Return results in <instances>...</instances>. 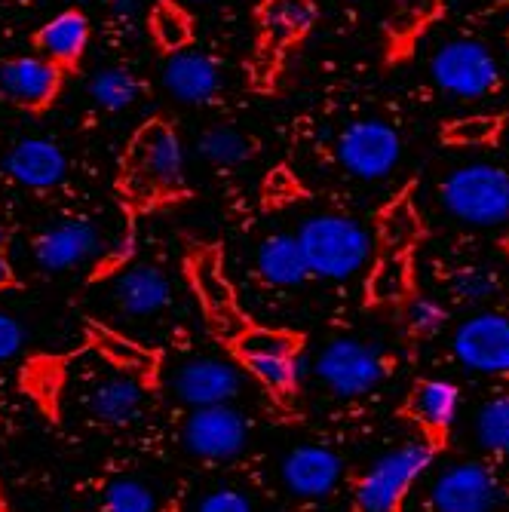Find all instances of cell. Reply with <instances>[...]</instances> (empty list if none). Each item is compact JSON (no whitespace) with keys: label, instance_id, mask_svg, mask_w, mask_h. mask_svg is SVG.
<instances>
[{"label":"cell","instance_id":"8","mask_svg":"<svg viewBox=\"0 0 509 512\" xmlns=\"http://www.w3.org/2000/svg\"><path fill=\"white\" fill-rule=\"evenodd\" d=\"M335 154L353 178L381 181L402 160V135L384 120H356L338 135Z\"/></svg>","mask_w":509,"mask_h":512},{"label":"cell","instance_id":"40","mask_svg":"<svg viewBox=\"0 0 509 512\" xmlns=\"http://www.w3.org/2000/svg\"><path fill=\"white\" fill-rule=\"evenodd\" d=\"M0 249H4V234H0Z\"/></svg>","mask_w":509,"mask_h":512},{"label":"cell","instance_id":"21","mask_svg":"<svg viewBox=\"0 0 509 512\" xmlns=\"http://www.w3.org/2000/svg\"><path fill=\"white\" fill-rule=\"evenodd\" d=\"M316 22L313 0H264L261 4V43L264 50L286 53Z\"/></svg>","mask_w":509,"mask_h":512},{"label":"cell","instance_id":"26","mask_svg":"<svg viewBox=\"0 0 509 512\" xmlns=\"http://www.w3.org/2000/svg\"><path fill=\"white\" fill-rule=\"evenodd\" d=\"M445 13L442 0H393V16L387 22V31L393 37L396 50L414 46L430 25H436Z\"/></svg>","mask_w":509,"mask_h":512},{"label":"cell","instance_id":"3","mask_svg":"<svg viewBox=\"0 0 509 512\" xmlns=\"http://www.w3.org/2000/svg\"><path fill=\"white\" fill-rule=\"evenodd\" d=\"M442 209L470 227H497L509 221V169L494 163H467L439 184Z\"/></svg>","mask_w":509,"mask_h":512},{"label":"cell","instance_id":"17","mask_svg":"<svg viewBox=\"0 0 509 512\" xmlns=\"http://www.w3.org/2000/svg\"><path fill=\"white\" fill-rule=\"evenodd\" d=\"M7 172L34 191L56 188L68 175V160L62 148L50 138H22L19 145L7 154Z\"/></svg>","mask_w":509,"mask_h":512},{"label":"cell","instance_id":"14","mask_svg":"<svg viewBox=\"0 0 509 512\" xmlns=\"http://www.w3.org/2000/svg\"><path fill=\"white\" fill-rule=\"evenodd\" d=\"M102 249V234L92 221H65L59 227H50L46 234H40V240L34 243V261L43 270H68L77 267L83 261H89L92 255H99Z\"/></svg>","mask_w":509,"mask_h":512},{"label":"cell","instance_id":"16","mask_svg":"<svg viewBox=\"0 0 509 512\" xmlns=\"http://www.w3.org/2000/svg\"><path fill=\"white\" fill-rule=\"evenodd\" d=\"M120 313L135 316V319H145V316H157L169 307L172 301V286L160 267L154 264H135L126 267L117 279H114V289H111Z\"/></svg>","mask_w":509,"mask_h":512},{"label":"cell","instance_id":"20","mask_svg":"<svg viewBox=\"0 0 509 512\" xmlns=\"http://www.w3.org/2000/svg\"><path fill=\"white\" fill-rule=\"evenodd\" d=\"M218 65L206 53L175 50L166 59L163 83L172 96L184 105H203L218 92Z\"/></svg>","mask_w":509,"mask_h":512},{"label":"cell","instance_id":"39","mask_svg":"<svg viewBox=\"0 0 509 512\" xmlns=\"http://www.w3.org/2000/svg\"><path fill=\"white\" fill-rule=\"evenodd\" d=\"M7 283H10V267L4 261V252H0V289H4Z\"/></svg>","mask_w":509,"mask_h":512},{"label":"cell","instance_id":"2","mask_svg":"<svg viewBox=\"0 0 509 512\" xmlns=\"http://www.w3.org/2000/svg\"><path fill=\"white\" fill-rule=\"evenodd\" d=\"M298 246L304 252L310 276L332 279V283H344V279L356 276L368 258H372V234L350 215H313L298 230Z\"/></svg>","mask_w":509,"mask_h":512},{"label":"cell","instance_id":"38","mask_svg":"<svg viewBox=\"0 0 509 512\" xmlns=\"http://www.w3.org/2000/svg\"><path fill=\"white\" fill-rule=\"evenodd\" d=\"M111 7H114L117 16H132L135 7H138V0H111Z\"/></svg>","mask_w":509,"mask_h":512},{"label":"cell","instance_id":"5","mask_svg":"<svg viewBox=\"0 0 509 512\" xmlns=\"http://www.w3.org/2000/svg\"><path fill=\"white\" fill-rule=\"evenodd\" d=\"M433 442H408L387 451L356 485V512H399L411 485L433 463Z\"/></svg>","mask_w":509,"mask_h":512},{"label":"cell","instance_id":"13","mask_svg":"<svg viewBox=\"0 0 509 512\" xmlns=\"http://www.w3.org/2000/svg\"><path fill=\"white\" fill-rule=\"evenodd\" d=\"M280 476L295 497L322 500L338 488L344 476V460L326 445H298L283 457Z\"/></svg>","mask_w":509,"mask_h":512},{"label":"cell","instance_id":"15","mask_svg":"<svg viewBox=\"0 0 509 512\" xmlns=\"http://www.w3.org/2000/svg\"><path fill=\"white\" fill-rule=\"evenodd\" d=\"M59 83V65L43 56H22L0 65V92L28 108H40L50 102L59 92Z\"/></svg>","mask_w":509,"mask_h":512},{"label":"cell","instance_id":"37","mask_svg":"<svg viewBox=\"0 0 509 512\" xmlns=\"http://www.w3.org/2000/svg\"><path fill=\"white\" fill-rule=\"evenodd\" d=\"M25 344V329L22 322L13 319L10 313H0V362L13 359Z\"/></svg>","mask_w":509,"mask_h":512},{"label":"cell","instance_id":"24","mask_svg":"<svg viewBox=\"0 0 509 512\" xmlns=\"http://www.w3.org/2000/svg\"><path fill=\"white\" fill-rule=\"evenodd\" d=\"M408 414L433 436L448 433L460 414V390L439 378L421 381L408 399Z\"/></svg>","mask_w":509,"mask_h":512},{"label":"cell","instance_id":"32","mask_svg":"<svg viewBox=\"0 0 509 512\" xmlns=\"http://www.w3.org/2000/svg\"><path fill=\"white\" fill-rule=\"evenodd\" d=\"M105 512H157V494L148 482L123 476L105 488Z\"/></svg>","mask_w":509,"mask_h":512},{"label":"cell","instance_id":"6","mask_svg":"<svg viewBox=\"0 0 509 512\" xmlns=\"http://www.w3.org/2000/svg\"><path fill=\"white\" fill-rule=\"evenodd\" d=\"M310 368L335 396H344V399L372 393L387 375L384 353L375 344L359 341V338L332 341L310 362Z\"/></svg>","mask_w":509,"mask_h":512},{"label":"cell","instance_id":"1","mask_svg":"<svg viewBox=\"0 0 509 512\" xmlns=\"http://www.w3.org/2000/svg\"><path fill=\"white\" fill-rule=\"evenodd\" d=\"M184 184V148L175 129L151 120L135 132L123 160V191L135 203H154L175 197Z\"/></svg>","mask_w":509,"mask_h":512},{"label":"cell","instance_id":"31","mask_svg":"<svg viewBox=\"0 0 509 512\" xmlns=\"http://www.w3.org/2000/svg\"><path fill=\"white\" fill-rule=\"evenodd\" d=\"M476 439L488 454L509 457V396H494L479 408Z\"/></svg>","mask_w":509,"mask_h":512},{"label":"cell","instance_id":"18","mask_svg":"<svg viewBox=\"0 0 509 512\" xmlns=\"http://www.w3.org/2000/svg\"><path fill=\"white\" fill-rule=\"evenodd\" d=\"M191 276H194V289H197L200 301L206 304L212 322L218 325L224 335L240 338L246 332V325L240 319V310H237V301H234V289H230L227 276L221 270L218 252L197 255L194 267H191Z\"/></svg>","mask_w":509,"mask_h":512},{"label":"cell","instance_id":"12","mask_svg":"<svg viewBox=\"0 0 509 512\" xmlns=\"http://www.w3.org/2000/svg\"><path fill=\"white\" fill-rule=\"evenodd\" d=\"M172 387L181 402H188L194 408L203 405H224L234 402L243 390V375L237 365H230L215 356H194L188 362H181Z\"/></svg>","mask_w":509,"mask_h":512},{"label":"cell","instance_id":"25","mask_svg":"<svg viewBox=\"0 0 509 512\" xmlns=\"http://www.w3.org/2000/svg\"><path fill=\"white\" fill-rule=\"evenodd\" d=\"M89 40V22L83 13L68 10L59 13L46 22L37 34V50L43 53V59H50L56 65H71L83 56Z\"/></svg>","mask_w":509,"mask_h":512},{"label":"cell","instance_id":"10","mask_svg":"<svg viewBox=\"0 0 509 512\" xmlns=\"http://www.w3.org/2000/svg\"><path fill=\"white\" fill-rule=\"evenodd\" d=\"M181 439L184 448L200 460H234L249 442V424L230 402L203 405L184 421Z\"/></svg>","mask_w":509,"mask_h":512},{"label":"cell","instance_id":"22","mask_svg":"<svg viewBox=\"0 0 509 512\" xmlns=\"http://www.w3.org/2000/svg\"><path fill=\"white\" fill-rule=\"evenodd\" d=\"M421 240H424V215L411 197V188H405L378 215V249L411 255Z\"/></svg>","mask_w":509,"mask_h":512},{"label":"cell","instance_id":"29","mask_svg":"<svg viewBox=\"0 0 509 512\" xmlns=\"http://www.w3.org/2000/svg\"><path fill=\"white\" fill-rule=\"evenodd\" d=\"M138 92H142V83L135 80V74H129L126 68H102L92 74L89 80V96L99 108L105 111H123L129 108Z\"/></svg>","mask_w":509,"mask_h":512},{"label":"cell","instance_id":"27","mask_svg":"<svg viewBox=\"0 0 509 512\" xmlns=\"http://www.w3.org/2000/svg\"><path fill=\"white\" fill-rule=\"evenodd\" d=\"M411 295V255L378 252V261L368 273V298L381 304L408 301Z\"/></svg>","mask_w":509,"mask_h":512},{"label":"cell","instance_id":"34","mask_svg":"<svg viewBox=\"0 0 509 512\" xmlns=\"http://www.w3.org/2000/svg\"><path fill=\"white\" fill-rule=\"evenodd\" d=\"M151 31L154 37L160 40V46L166 50H181L184 43L191 37V28H188V16H184L175 4H160L151 16Z\"/></svg>","mask_w":509,"mask_h":512},{"label":"cell","instance_id":"4","mask_svg":"<svg viewBox=\"0 0 509 512\" xmlns=\"http://www.w3.org/2000/svg\"><path fill=\"white\" fill-rule=\"evenodd\" d=\"M430 77L442 92L460 102H482L494 96L503 83L497 56L473 37L442 43L430 59Z\"/></svg>","mask_w":509,"mask_h":512},{"label":"cell","instance_id":"41","mask_svg":"<svg viewBox=\"0 0 509 512\" xmlns=\"http://www.w3.org/2000/svg\"><path fill=\"white\" fill-rule=\"evenodd\" d=\"M506 43H509V28H506Z\"/></svg>","mask_w":509,"mask_h":512},{"label":"cell","instance_id":"28","mask_svg":"<svg viewBox=\"0 0 509 512\" xmlns=\"http://www.w3.org/2000/svg\"><path fill=\"white\" fill-rule=\"evenodd\" d=\"M506 129V114H470L442 126V142L454 148H488L497 145Z\"/></svg>","mask_w":509,"mask_h":512},{"label":"cell","instance_id":"11","mask_svg":"<svg viewBox=\"0 0 509 512\" xmlns=\"http://www.w3.org/2000/svg\"><path fill=\"white\" fill-rule=\"evenodd\" d=\"M503 503V485L485 463H454L430 488L433 512H494Z\"/></svg>","mask_w":509,"mask_h":512},{"label":"cell","instance_id":"7","mask_svg":"<svg viewBox=\"0 0 509 512\" xmlns=\"http://www.w3.org/2000/svg\"><path fill=\"white\" fill-rule=\"evenodd\" d=\"M237 356L252 375L273 393H292L295 384L310 371V359L298 353V344L286 332L246 329L237 338Z\"/></svg>","mask_w":509,"mask_h":512},{"label":"cell","instance_id":"33","mask_svg":"<svg viewBox=\"0 0 509 512\" xmlns=\"http://www.w3.org/2000/svg\"><path fill=\"white\" fill-rule=\"evenodd\" d=\"M445 319H448L445 307L433 298L414 295L405 301V325L414 338H433L436 332H442Z\"/></svg>","mask_w":509,"mask_h":512},{"label":"cell","instance_id":"30","mask_svg":"<svg viewBox=\"0 0 509 512\" xmlns=\"http://www.w3.org/2000/svg\"><path fill=\"white\" fill-rule=\"evenodd\" d=\"M197 151L203 160H209L212 166H240L249 160L252 154V142L230 126H215V129H206L197 142Z\"/></svg>","mask_w":509,"mask_h":512},{"label":"cell","instance_id":"36","mask_svg":"<svg viewBox=\"0 0 509 512\" xmlns=\"http://www.w3.org/2000/svg\"><path fill=\"white\" fill-rule=\"evenodd\" d=\"M197 512H255V506L249 494L237 488H215L197 503Z\"/></svg>","mask_w":509,"mask_h":512},{"label":"cell","instance_id":"23","mask_svg":"<svg viewBox=\"0 0 509 512\" xmlns=\"http://www.w3.org/2000/svg\"><path fill=\"white\" fill-rule=\"evenodd\" d=\"M255 267L264 283L276 286V289H295L310 276L304 252L298 246V237H292V234L267 237L255 252Z\"/></svg>","mask_w":509,"mask_h":512},{"label":"cell","instance_id":"19","mask_svg":"<svg viewBox=\"0 0 509 512\" xmlns=\"http://www.w3.org/2000/svg\"><path fill=\"white\" fill-rule=\"evenodd\" d=\"M83 405H86V414L92 417V421L108 424V427H126L135 421L138 414H142L145 390L135 378L111 375V378H102L86 390Z\"/></svg>","mask_w":509,"mask_h":512},{"label":"cell","instance_id":"35","mask_svg":"<svg viewBox=\"0 0 509 512\" xmlns=\"http://www.w3.org/2000/svg\"><path fill=\"white\" fill-rule=\"evenodd\" d=\"M451 292L460 301H485L497 292V276H491L485 267H460L451 279Z\"/></svg>","mask_w":509,"mask_h":512},{"label":"cell","instance_id":"9","mask_svg":"<svg viewBox=\"0 0 509 512\" xmlns=\"http://www.w3.org/2000/svg\"><path fill=\"white\" fill-rule=\"evenodd\" d=\"M454 359L476 375H509V316L482 310L457 325Z\"/></svg>","mask_w":509,"mask_h":512}]
</instances>
